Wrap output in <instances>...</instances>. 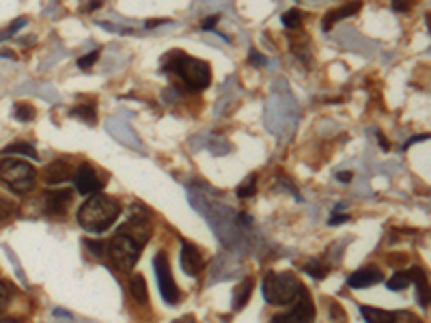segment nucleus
<instances>
[{"label": "nucleus", "instance_id": "nucleus-1", "mask_svg": "<svg viewBox=\"0 0 431 323\" xmlns=\"http://www.w3.org/2000/svg\"><path fill=\"white\" fill-rule=\"evenodd\" d=\"M164 72L175 74L181 80V84L192 93H201L211 84L209 62L188 56L186 52H171L164 60Z\"/></svg>", "mask_w": 431, "mask_h": 323}, {"label": "nucleus", "instance_id": "nucleus-2", "mask_svg": "<svg viewBox=\"0 0 431 323\" xmlns=\"http://www.w3.org/2000/svg\"><path fill=\"white\" fill-rule=\"evenodd\" d=\"M121 216V205L106 194H93L78 209V224L88 233H104Z\"/></svg>", "mask_w": 431, "mask_h": 323}, {"label": "nucleus", "instance_id": "nucleus-3", "mask_svg": "<svg viewBox=\"0 0 431 323\" xmlns=\"http://www.w3.org/2000/svg\"><path fill=\"white\" fill-rule=\"evenodd\" d=\"M302 282L291 272H267L263 276V298L272 306H289L302 294Z\"/></svg>", "mask_w": 431, "mask_h": 323}, {"label": "nucleus", "instance_id": "nucleus-4", "mask_svg": "<svg viewBox=\"0 0 431 323\" xmlns=\"http://www.w3.org/2000/svg\"><path fill=\"white\" fill-rule=\"evenodd\" d=\"M37 171L33 164H28L24 159H3L0 162V181L9 185L15 194H28L35 187Z\"/></svg>", "mask_w": 431, "mask_h": 323}, {"label": "nucleus", "instance_id": "nucleus-5", "mask_svg": "<svg viewBox=\"0 0 431 323\" xmlns=\"http://www.w3.org/2000/svg\"><path fill=\"white\" fill-rule=\"evenodd\" d=\"M142 252V244L136 242L132 235L119 231L110 242H108V258L112 265L121 272H130L134 270L138 256Z\"/></svg>", "mask_w": 431, "mask_h": 323}, {"label": "nucleus", "instance_id": "nucleus-6", "mask_svg": "<svg viewBox=\"0 0 431 323\" xmlns=\"http://www.w3.org/2000/svg\"><path fill=\"white\" fill-rule=\"evenodd\" d=\"M153 268H156V276H158L162 300H164L166 304L175 306V304L181 300V294H179V286H177L175 278H173V272H171V263H168L166 252H158V254H156Z\"/></svg>", "mask_w": 431, "mask_h": 323}, {"label": "nucleus", "instance_id": "nucleus-7", "mask_svg": "<svg viewBox=\"0 0 431 323\" xmlns=\"http://www.w3.org/2000/svg\"><path fill=\"white\" fill-rule=\"evenodd\" d=\"M270 323H315V304L311 296L306 294V289H302V294L298 296L291 310L272 317Z\"/></svg>", "mask_w": 431, "mask_h": 323}, {"label": "nucleus", "instance_id": "nucleus-8", "mask_svg": "<svg viewBox=\"0 0 431 323\" xmlns=\"http://www.w3.org/2000/svg\"><path fill=\"white\" fill-rule=\"evenodd\" d=\"M74 183H76V190L78 194H84V197H93V194H102L104 190V181L98 177L95 169L91 164H80L78 171L74 173Z\"/></svg>", "mask_w": 431, "mask_h": 323}, {"label": "nucleus", "instance_id": "nucleus-9", "mask_svg": "<svg viewBox=\"0 0 431 323\" xmlns=\"http://www.w3.org/2000/svg\"><path fill=\"white\" fill-rule=\"evenodd\" d=\"M74 203V192L63 187V190H50L44 194V213L48 216H65L67 209Z\"/></svg>", "mask_w": 431, "mask_h": 323}, {"label": "nucleus", "instance_id": "nucleus-10", "mask_svg": "<svg viewBox=\"0 0 431 323\" xmlns=\"http://www.w3.org/2000/svg\"><path fill=\"white\" fill-rule=\"evenodd\" d=\"M179 261H181V270L186 272L188 276H199L203 272V268H205L201 250L197 246H192V244H183L181 246Z\"/></svg>", "mask_w": 431, "mask_h": 323}, {"label": "nucleus", "instance_id": "nucleus-11", "mask_svg": "<svg viewBox=\"0 0 431 323\" xmlns=\"http://www.w3.org/2000/svg\"><path fill=\"white\" fill-rule=\"evenodd\" d=\"M72 175H74V171H72V166L67 164V162H65V159H56V162H52L50 166H46V171H44V181L50 183V185H56V183L69 181Z\"/></svg>", "mask_w": 431, "mask_h": 323}, {"label": "nucleus", "instance_id": "nucleus-12", "mask_svg": "<svg viewBox=\"0 0 431 323\" xmlns=\"http://www.w3.org/2000/svg\"><path fill=\"white\" fill-rule=\"evenodd\" d=\"M382 280H384V274L378 268H364V270L354 272L347 278V284L352 289H366V286H373V284H378Z\"/></svg>", "mask_w": 431, "mask_h": 323}, {"label": "nucleus", "instance_id": "nucleus-13", "mask_svg": "<svg viewBox=\"0 0 431 323\" xmlns=\"http://www.w3.org/2000/svg\"><path fill=\"white\" fill-rule=\"evenodd\" d=\"M253 286H255V280L248 276L233 289V310H241L246 304H248V300L253 296Z\"/></svg>", "mask_w": 431, "mask_h": 323}, {"label": "nucleus", "instance_id": "nucleus-14", "mask_svg": "<svg viewBox=\"0 0 431 323\" xmlns=\"http://www.w3.org/2000/svg\"><path fill=\"white\" fill-rule=\"evenodd\" d=\"M408 276H410V282H416L418 286V302L423 308L429 306V282H427V274L425 270L420 268H410L408 270Z\"/></svg>", "mask_w": 431, "mask_h": 323}, {"label": "nucleus", "instance_id": "nucleus-15", "mask_svg": "<svg viewBox=\"0 0 431 323\" xmlns=\"http://www.w3.org/2000/svg\"><path fill=\"white\" fill-rule=\"evenodd\" d=\"M360 3H347V5H343V7H338V9H332V11H328L326 13V18H324V30H330L336 22H341L343 18H350V15H354L356 11H360Z\"/></svg>", "mask_w": 431, "mask_h": 323}, {"label": "nucleus", "instance_id": "nucleus-16", "mask_svg": "<svg viewBox=\"0 0 431 323\" xmlns=\"http://www.w3.org/2000/svg\"><path fill=\"white\" fill-rule=\"evenodd\" d=\"M128 289H130V296L134 302L138 304H147L149 302V289H147V280L142 274H134L128 280Z\"/></svg>", "mask_w": 431, "mask_h": 323}, {"label": "nucleus", "instance_id": "nucleus-17", "mask_svg": "<svg viewBox=\"0 0 431 323\" xmlns=\"http://www.w3.org/2000/svg\"><path fill=\"white\" fill-rule=\"evenodd\" d=\"M362 319L366 323H392V312L390 310H382L376 306H360Z\"/></svg>", "mask_w": 431, "mask_h": 323}, {"label": "nucleus", "instance_id": "nucleus-18", "mask_svg": "<svg viewBox=\"0 0 431 323\" xmlns=\"http://www.w3.org/2000/svg\"><path fill=\"white\" fill-rule=\"evenodd\" d=\"M69 114H72V117L82 119L86 125H95V121H98V112H95V106H93V104L76 106V108H72V110H69Z\"/></svg>", "mask_w": 431, "mask_h": 323}, {"label": "nucleus", "instance_id": "nucleus-19", "mask_svg": "<svg viewBox=\"0 0 431 323\" xmlns=\"http://www.w3.org/2000/svg\"><path fill=\"white\" fill-rule=\"evenodd\" d=\"M0 153H3V155H7V153H20V155H28V157H33V159H39L37 149H35L33 145H28V143H13V145H7Z\"/></svg>", "mask_w": 431, "mask_h": 323}, {"label": "nucleus", "instance_id": "nucleus-20", "mask_svg": "<svg viewBox=\"0 0 431 323\" xmlns=\"http://www.w3.org/2000/svg\"><path fill=\"white\" fill-rule=\"evenodd\" d=\"M255 192H257V175L246 177V179L237 185V197H239V199H251V197H255Z\"/></svg>", "mask_w": 431, "mask_h": 323}, {"label": "nucleus", "instance_id": "nucleus-21", "mask_svg": "<svg viewBox=\"0 0 431 323\" xmlns=\"http://www.w3.org/2000/svg\"><path fill=\"white\" fill-rule=\"evenodd\" d=\"M386 284H388L390 291H404V289L410 286V276H408V272H394V274L388 278Z\"/></svg>", "mask_w": 431, "mask_h": 323}, {"label": "nucleus", "instance_id": "nucleus-22", "mask_svg": "<svg viewBox=\"0 0 431 323\" xmlns=\"http://www.w3.org/2000/svg\"><path fill=\"white\" fill-rule=\"evenodd\" d=\"M35 108L30 106V104H24V102H20V104H15V108H13V117L18 119V121H33L35 119Z\"/></svg>", "mask_w": 431, "mask_h": 323}, {"label": "nucleus", "instance_id": "nucleus-23", "mask_svg": "<svg viewBox=\"0 0 431 323\" xmlns=\"http://www.w3.org/2000/svg\"><path fill=\"white\" fill-rule=\"evenodd\" d=\"M302 20H304V15H302V11L300 9H289V11H285L283 13V26L285 28H298V26H302Z\"/></svg>", "mask_w": 431, "mask_h": 323}, {"label": "nucleus", "instance_id": "nucleus-24", "mask_svg": "<svg viewBox=\"0 0 431 323\" xmlns=\"http://www.w3.org/2000/svg\"><path fill=\"white\" fill-rule=\"evenodd\" d=\"M392 323H423L418 315L410 310H392Z\"/></svg>", "mask_w": 431, "mask_h": 323}, {"label": "nucleus", "instance_id": "nucleus-25", "mask_svg": "<svg viewBox=\"0 0 431 323\" xmlns=\"http://www.w3.org/2000/svg\"><path fill=\"white\" fill-rule=\"evenodd\" d=\"M304 272H306V274H311V276H313V278H317V280H324V278L328 276V268L319 265V261L306 263V265H304Z\"/></svg>", "mask_w": 431, "mask_h": 323}, {"label": "nucleus", "instance_id": "nucleus-26", "mask_svg": "<svg viewBox=\"0 0 431 323\" xmlns=\"http://www.w3.org/2000/svg\"><path fill=\"white\" fill-rule=\"evenodd\" d=\"M100 58V50H93V52H88L86 56L78 58V67L80 70H91V65H95Z\"/></svg>", "mask_w": 431, "mask_h": 323}, {"label": "nucleus", "instance_id": "nucleus-27", "mask_svg": "<svg viewBox=\"0 0 431 323\" xmlns=\"http://www.w3.org/2000/svg\"><path fill=\"white\" fill-rule=\"evenodd\" d=\"M9 300H11V286L5 284L3 280H0V312H3V310L7 308Z\"/></svg>", "mask_w": 431, "mask_h": 323}, {"label": "nucleus", "instance_id": "nucleus-28", "mask_svg": "<svg viewBox=\"0 0 431 323\" xmlns=\"http://www.w3.org/2000/svg\"><path fill=\"white\" fill-rule=\"evenodd\" d=\"M13 209H15V205H13L11 201H7V199L0 197V222L7 220V218L13 213Z\"/></svg>", "mask_w": 431, "mask_h": 323}, {"label": "nucleus", "instance_id": "nucleus-29", "mask_svg": "<svg viewBox=\"0 0 431 323\" xmlns=\"http://www.w3.org/2000/svg\"><path fill=\"white\" fill-rule=\"evenodd\" d=\"M330 317L336 321H341V323H347V317H345V312H343V308L338 306V304H334V302H330Z\"/></svg>", "mask_w": 431, "mask_h": 323}, {"label": "nucleus", "instance_id": "nucleus-30", "mask_svg": "<svg viewBox=\"0 0 431 323\" xmlns=\"http://www.w3.org/2000/svg\"><path fill=\"white\" fill-rule=\"evenodd\" d=\"M84 244H86V248L93 252V254H98V256L104 254V242H91V239H86Z\"/></svg>", "mask_w": 431, "mask_h": 323}, {"label": "nucleus", "instance_id": "nucleus-31", "mask_svg": "<svg viewBox=\"0 0 431 323\" xmlns=\"http://www.w3.org/2000/svg\"><path fill=\"white\" fill-rule=\"evenodd\" d=\"M248 62H251V65H257V67H261V65H265L267 60H265V56H261L257 50H251V54H248Z\"/></svg>", "mask_w": 431, "mask_h": 323}, {"label": "nucleus", "instance_id": "nucleus-32", "mask_svg": "<svg viewBox=\"0 0 431 323\" xmlns=\"http://www.w3.org/2000/svg\"><path fill=\"white\" fill-rule=\"evenodd\" d=\"M220 22V15H211V18H207V22H203V30H211V28H216V24Z\"/></svg>", "mask_w": 431, "mask_h": 323}, {"label": "nucleus", "instance_id": "nucleus-33", "mask_svg": "<svg viewBox=\"0 0 431 323\" xmlns=\"http://www.w3.org/2000/svg\"><path fill=\"white\" fill-rule=\"evenodd\" d=\"M336 179H338V181H343V183H350V181L354 179V175L347 173V171H343V173H338V175H336Z\"/></svg>", "mask_w": 431, "mask_h": 323}, {"label": "nucleus", "instance_id": "nucleus-34", "mask_svg": "<svg viewBox=\"0 0 431 323\" xmlns=\"http://www.w3.org/2000/svg\"><path fill=\"white\" fill-rule=\"evenodd\" d=\"M347 220H350V216H332L328 224L334 226V224H341V222H347Z\"/></svg>", "mask_w": 431, "mask_h": 323}, {"label": "nucleus", "instance_id": "nucleus-35", "mask_svg": "<svg viewBox=\"0 0 431 323\" xmlns=\"http://www.w3.org/2000/svg\"><path fill=\"white\" fill-rule=\"evenodd\" d=\"M378 138H380V147H382L384 151H388V149H390V143H386V138H384L380 132H378Z\"/></svg>", "mask_w": 431, "mask_h": 323}, {"label": "nucleus", "instance_id": "nucleus-36", "mask_svg": "<svg viewBox=\"0 0 431 323\" xmlns=\"http://www.w3.org/2000/svg\"><path fill=\"white\" fill-rule=\"evenodd\" d=\"M173 323H197V321H194L192 315H188V317H181V319H177V321H173Z\"/></svg>", "mask_w": 431, "mask_h": 323}, {"label": "nucleus", "instance_id": "nucleus-37", "mask_svg": "<svg viewBox=\"0 0 431 323\" xmlns=\"http://www.w3.org/2000/svg\"><path fill=\"white\" fill-rule=\"evenodd\" d=\"M392 9H394V11H408V9H410V5H404V3H394V5H392Z\"/></svg>", "mask_w": 431, "mask_h": 323}, {"label": "nucleus", "instance_id": "nucleus-38", "mask_svg": "<svg viewBox=\"0 0 431 323\" xmlns=\"http://www.w3.org/2000/svg\"><path fill=\"white\" fill-rule=\"evenodd\" d=\"M168 20H153V22H147V28H156V26H160V24H166Z\"/></svg>", "mask_w": 431, "mask_h": 323}, {"label": "nucleus", "instance_id": "nucleus-39", "mask_svg": "<svg viewBox=\"0 0 431 323\" xmlns=\"http://www.w3.org/2000/svg\"><path fill=\"white\" fill-rule=\"evenodd\" d=\"M11 35V32H9V28L7 30H0V41H3V39H7Z\"/></svg>", "mask_w": 431, "mask_h": 323}, {"label": "nucleus", "instance_id": "nucleus-40", "mask_svg": "<svg viewBox=\"0 0 431 323\" xmlns=\"http://www.w3.org/2000/svg\"><path fill=\"white\" fill-rule=\"evenodd\" d=\"M0 323H20V321H15V319H0Z\"/></svg>", "mask_w": 431, "mask_h": 323}]
</instances>
